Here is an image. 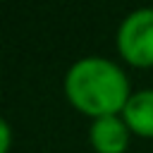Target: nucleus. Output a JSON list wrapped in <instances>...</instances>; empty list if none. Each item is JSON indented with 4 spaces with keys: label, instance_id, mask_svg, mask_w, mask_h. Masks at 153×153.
Masks as SVG:
<instances>
[{
    "label": "nucleus",
    "instance_id": "f257e3e1",
    "mask_svg": "<svg viewBox=\"0 0 153 153\" xmlns=\"http://www.w3.org/2000/svg\"><path fill=\"white\" fill-rule=\"evenodd\" d=\"M67 100L91 120L122 115L127 100L131 98L129 79L120 65L108 57L88 55L76 60L65 74Z\"/></svg>",
    "mask_w": 153,
    "mask_h": 153
},
{
    "label": "nucleus",
    "instance_id": "f03ea898",
    "mask_svg": "<svg viewBox=\"0 0 153 153\" xmlns=\"http://www.w3.org/2000/svg\"><path fill=\"white\" fill-rule=\"evenodd\" d=\"M117 50L134 67H153V7L129 12L117 26Z\"/></svg>",
    "mask_w": 153,
    "mask_h": 153
},
{
    "label": "nucleus",
    "instance_id": "7ed1b4c3",
    "mask_svg": "<svg viewBox=\"0 0 153 153\" xmlns=\"http://www.w3.org/2000/svg\"><path fill=\"white\" fill-rule=\"evenodd\" d=\"M131 129L122 120V115L98 117L88 127V143L96 153H124L129 146Z\"/></svg>",
    "mask_w": 153,
    "mask_h": 153
},
{
    "label": "nucleus",
    "instance_id": "20e7f679",
    "mask_svg": "<svg viewBox=\"0 0 153 153\" xmlns=\"http://www.w3.org/2000/svg\"><path fill=\"white\" fill-rule=\"evenodd\" d=\"M122 120L131 129V134L141 139H153V88H141L131 93L122 110Z\"/></svg>",
    "mask_w": 153,
    "mask_h": 153
},
{
    "label": "nucleus",
    "instance_id": "39448f33",
    "mask_svg": "<svg viewBox=\"0 0 153 153\" xmlns=\"http://www.w3.org/2000/svg\"><path fill=\"white\" fill-rule=\"evenodd\" d=\"M0 141H2L0 153H7V151H10V124H7L5 120L0 122Z\"/></svg>",
    "mask_w": 153,
    "mask_h": 153
}]
</instances>
